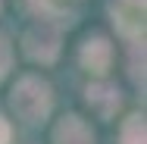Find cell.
<instances>
[{
  "label": "cell",
  "instance_id": "8992f818",
  "mask_svg": "<svg viewBox=\"0 0 147 144\" xmlns=\"http://www.w3.org/2000/svg\"><path fill=\"white\" fill-rule=\"evenodd\" d=\"M85 103H88L100 119H113V116L119 113V107H122V94H119V88L113 85V82L97 78V82H91V85L85 88Z\"/></svg>",
  "mask_w": 147,
  "mask_h": 144
},
{
  "label": "cell",
  "instance_id": "30bf717a",
  "mask_svg": "<svg viewBox=\"0 0 147 144\" xmlns=\"http://www.w3.org/2000/svg\"><path fill=\"white\" fill-rule=\"evenodd\" d=\"M9 141H13V125L6 116H0V144H9Z\"/></svg>",
  "mask_w": 147,
  "mask_h": 144
},
{
  "label": "cell",
  "instance_id": "9c48e42d",
  "mask_svg": "<svg viewBox=\"0 0 147 144\" xmlns=\"http://www.w3.org/2000/svg\"><path fill=\"white\" fill-rule=\"evenodd\" d=\"M13 57H16V53H13V41L0 31V82L13 72Z\"/></svg>",
  "mask_w": 147,
  "mask_h": 144
},
{
  "label": "cell",
  "instance_id": "5b68a950",
  "mask_svg": "<svg viewBox=\"0 0 147 144\" xmlns=\"http://www.w3.org/2000/svg\"><path fill=\"white\" fill-rule=\"evenodd\" d=\"M50 144H97L94 128L88 125V119L78 113L59 116L50 128Z\"/></svg>",
  "mask_w": 147,
  "mask_h": 144
},
{
  "label": "cell",
  "instance_id": "277c9868",
  "mask_svg": "<svg viewBox=\"0 0 147 144\" xmlns=\"http://www.w3.org/2000/svg\"><path fill=\"white\" fill-rule=\"evenodd\" d=\"M78 63H82V69H85L88 75L107 78V72H110V66H113V44H110V38L88 34V38L82 41V47H78Z\"/></svg>",
  "mask_w": 147,
  "mask_h": 144
},
{
  "label": "cell",
  "instance_id": "52a82bcc",
  "mask_svg": "<svg viewBox=\"0 0 147 144\" xmlns=\"http://www.w3.org/2000/svg\"><path fill=\"white\" fill-rule=\"evenodd\" d=\"M119 144H147L144 113H128L119 125Z\"/></svg>",
  "mask_w": 147,
  "mask_h": 144
},
{
  "label": "cell",
  "instance_id": "6da1fadb",
  "mask_svg": "<svg viewBox=\"0 0 147 144\" xmlns=\"http://www.w3.org/2000/svg\"><path fill=\"white\" fill-rule=\"evenodd\" d=\"M9 110L19 122L25 125H41L47 122L50 113H53V88L47 78L34 75V72H25L16 78V85L9 88Z\"/></svg>",
  "mask_w": 147,
  "mask_h": 144
},
{
  "label": "cell",
  "instance_id": "ba28073f",
  "mask_svg": "<svg viewBox=\"0 0 147 144\" xmlns=\"http://www.w3.org/2000/svg\"><path fill=\"white\" fill-rule=\"evenodd\" d=\"M128 78L135 85H144V38L128 41Z\"/></svg>",
  "mask_w": 147,
  "mask_h": 144
},
{
  "label": "cell",
  "instance_id": "8fae6325",
  "mask_svg": "<svg viewBox=\"0 0 147 144\" xmlns=\"http://www.w3.org/2000/svg\"><path fill=\"white\" fill-rule=\"evenodd\" d=\"M0 9H3V0H0Z\"/></svg>",
  "mask_w": 147,
  "mask_h": 144
},
{
  "label": "cell",
  "instance_id": "3957f363",
  "mask_svg": "<svg viewBox=\"0 0 147 144\" xmlns=\"http://www.w3.org/2000/svg\"><path fill=\"white\" fill-rule=\"evenodd\" d=\"M144 16H147V0H113L110 3V19L125 41L144 38Z\"/></svg>",
  "mask_w": 147,
  "mask_h": 144
},
{
  "label": "cell",
  "instance_id": "7a4b0ae2",
  "mask_svg": "<svg viewBox=\"0 0 147 144\" xmlns=\"http://www.w3.org/2000/svg\"><path fill=\"white\" fill-rule=\"evenodd\" d=\"M22 53L38 66H53L63 50V31L53 19H38L22 31Z\"/></svg>",
  "mask_w": 147,
  "mask_h": 144
}]
</instances>
